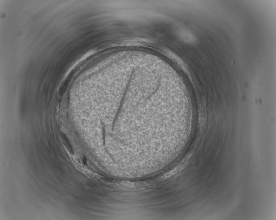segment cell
I'll list each match as a JSON object with an SVG mask.
<instances>
[{"label":"cell","mask_w":276,"mask_h":220,"mask_svg":"<svg viewBox=\"0 0 276 220\" xmlns=\"http://www.w3.org/2000/svg\"><path fill=\"white\" fill-rule=\"evenodd\" d=\"M61 136L62 138L63 139V143H64V144L66 145L67 148L69 150L70 152H71V151L72 150V148L71 145L70 144V143H69V141L68 140L67 137L63 133H61Z\"/></svg>","instance_id":"cell-1"}]
</instances>
